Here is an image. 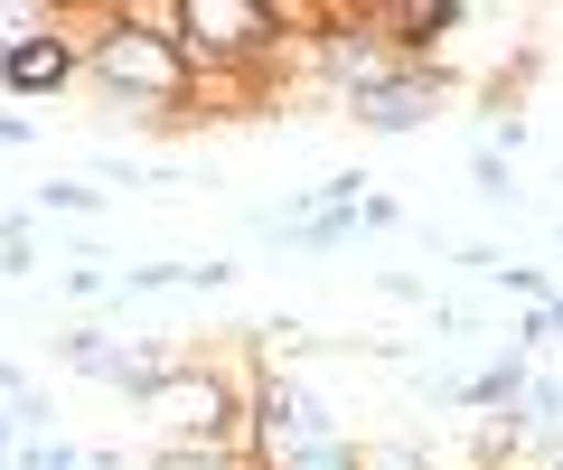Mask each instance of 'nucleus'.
<instances>
[{
    "mask_svg": "<svg viewBox=\"0 0 563 470\" xmlns=\"http://www.w3.org/2000/svg\"><path fill=\"white\" fill-rule=\"evenodd\" d=\"M10 76H20V85H47V76H66V47H20V57H10Z\"/></svg>",
    "mask_w": 563,
    "mask_h": 470,
    "instance_id": "f257e3e1",
    "label": "nucleus"
}]
</instances>
